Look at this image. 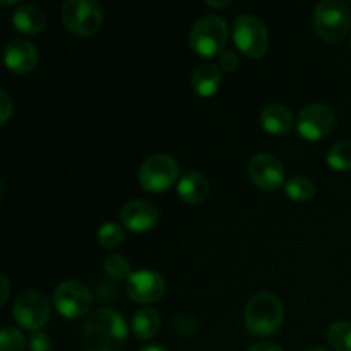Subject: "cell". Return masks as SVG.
Here are the masks:
<instances>
[{
  "label": "cell",
  "mask_w": 351,
  "mask_h": 351,
  "mask_svg": "<svg viewBox=\"0 0 351 351\" xmlns=\"http://www.w3.org/2000/svg\"><path fill=\"white\" fill-rule=\"evenodd\" d=\"M127 335L125 319L119 312L99 308L86 319L82 345L86 351H120L125 345Z\"/></svg>",
  "instance_id": "obj_1"
},
{
  "label": "cell",
  "mask_w": 351,
  "mask_h": 351,
  "mask_svg": "<svg viewBox=\"0 0 351 351\" xmlns=\"http://www.w3.org/2000/svg\"><path fill=\"white\" fill-rule=\"evenodd\" d=\"M283 304L276 295L269 291H261L254 295L245 307L243 322L247 331L252 336H271L283 324Z\"/></svg>",
  "instance_id": "obj_2"
},
{
  "label": "cell",
  "mask_w": 351,
  "mask_h": 351,
  "mask_svg": "<svg viewBox=\"0 0 351 351\" xmlns=\"http://www.w3.org/2000/svg\"><path fill=\"white\" fill-rule=\"evenodd\" d=\"M312 24L319 36L328 43H338L351 27V10L341 0H322L312 16Z\"/></svg>",
  "instance_id": "obj_3"
},
{
  "label": "cell",
  "mask_w": 351,
  "mask_h": 351,
  "mask_svg": "<svg viewBox=\"0 0 351 351\" xmlns=\"http://www.w3.org/2000/svg\"><path fill=\"white\" fill-rule=\"evenodd\" d=\"M228 41V24L219 16H204L194 24L189 36L191 48L202 58L219 57Z\"/></svg>",
  "instance_id": "obj_4"
},
{
  "label": "cell",
  "mask_w": 351,
  "mask_h": 351,
  "mask_svg": "<svg viewBox=\"0 0 351 351\" xmlns=\"http://www.w3.org/2000/svg\"><path fill=\"white\" fill-rule=\"evenodd\" d=\"M233 41L243 55L261 58L269 47V34L266 24L252 14H242L233 23Z\"/></svg>",
  "instance_id": "obj_5"
},
{
  "label": "cell",
  "mask_w": 351,
  "mask_h": 351,
  "mask_svg": "<svg viewBox=\"0 0 351 351\" xmlns=\"http://www.w3.org/2000/svg\"><path fill=\"white\" fill-rule=\"evenodd\" d=\"M50 302L41 291L24 290L12 305V317L17 326L27 331H40L50 319Z\"/></svg>",
  "instance_id": "obj_6"
},
{
  "label": "cell",
  "mask_w": 351,
  "mask_h": 351,
  "mask_svg": "<svg viewBox=\"0 0 351 351\" xmlns=\"http://www.w3.org/2000/svg\"><path fill=\"white\" fill-rule=\"evenodd\" d=\"M62 21L79 36L98 33L103 24V9L95 0H67L62 5Z\"/></svg>",
  "instance_id": "obj_7"
},
{
  "label": "cell",
  "mask_w": 351,
  "mask_h": 351,
  "mask_svg": "<svg viewBox=\"0 0 351 351\" xmlns=\"http://www.w3.org/2000/svg\"><path fill=\"white\" fill-rule=\"evenodd\" d=\"M180 167L168 154H154L139 168V184L144 191L161 194L178 180Z\"/></svg>",
  "instance_id": "obj_8"
},
{
  "label": "cell",
  "mask_w": 351,
  "mask_h": 351,
  "mask_svg": "<svg viewBox=\"0 0 351 351\" xmlns=\"http://www.w3.org/2000/svg\"><path fill=\"white\" fill-rule=\"evenodd\" d=\"M55 308L65 319H81L91 311L93 295L86 285L79 281H64L53 293Z\"/></svg>",
  "instance_id": "obj_9"
},
{
  "label": "cell",
  "mask_w": 351,
  "mask_h": 351,
  "mask_svg": "<svg viewBox=\"0 0 351 351\" xmlns=\"http://www.w3.org/2000/svg\"><path fill=\"white\" fill-rule=\"evenodd\" d=\"M297 130L307 141H321L328 136L336 123L335 112L324 103H312L300 110L297 117Z\"/></svg>",
  "instance_id": "obj_10"
},
{
  "label": "cell",
  "mask_w": 351,
  "mask_h": 351,
  "mask_svg": "<svg viewBox=\"0 0 351 351\" xmlns=\"http://www.w3.org/2000/svg\"><path fill=\"white\" fill-rule=\"evenodd\" d=\"M125 290L134 302L147 305L161 300V297L167 291V283L156 271L143 269L136 271L127 278Z\"/></svg>",
  "instance_id": "obj_11"
},
{
  "label": "cell",
  "mask_w": 351,
  "mask_h": 351,
  "mask_svg": "<svg viewBox=\"0 0 351 351\" xmlns=\"http://www.w3.org/2000/svg\"><path fill=\"white\" fill-rule=\"evenodd\" d=\"M249 177L263 191H276L285 184L283 163L271 153H259L250 160Z\"/></svg>",
  "instance_id": "obj_12"
},
{
  "label": "cell",
  "mask_w": 351,
  "mask_h": 351,
  "mask_svg": "<svg viewBox=\"0 0 351 351\" xmlns=\"http://www.w3.org/2000/svg\"><path fill=\"white\" fill-rule=\"evenodd\" d=\"M160 211L146 199H136L127 202L120 211V223L125 230L134 233H146L158 225Z\"/></svg>",
  "instance_id": "obj_13"
},
{
  "label": "cell",
  "mask_w": 351,
  "mask_h": 351,
  "mask_svg": "<svg viewBox=\"0 0 351 351\" xmlns=\"http://www.w3.org/2000/svg\"><path fill=\"white\" fill-rule=\"evenodd\" d=\"M3 62H5L7 69L14 74H29L36 69L38 62H40V55H38L36 47L26 40L9 41L3 50Z\"/></svg>",
  "instance_id": "obj_14"
},
{
  "label": "cell",
  "mask_w": 351,
  "mask_h": 351,
  "mask_svg": "<svg viewBox=\"0 0 351 351\" xmlns=\"http://www.w3.org/2000/svg\"><path fill=\"white\" fill-rule=\"evenodd\" d=\"M10 21H12L14 27L19 33L34 36V34H40L45 29V26H47V14L38 5L23 3V5H19L14 10Z\"/></svg>",
  "instance_id": "obj_15"
},
{
  "label": "cell",
  "mask_w": 351,
  "mask_h": 351,
  "mask_svg": "<svg viewBox=\"0 0 351 351\" xmlns=\"http://www.w3.org/2000/svg\"><path fill=\"white\" fill-rule=\"evenodd\" d=\"M177 192L185 204H201L209 194V182L201 171H189L178 182Z\"/></svg>",
  "instance_id": "obj_16"
},
{
  "label": "cell",
  "mask_w": 351,
  "mask_h": 351,
  "mask_svg": "<svg viewBox=\"0 0 351 351\" xmlns=\"http://www.w3.org/2000/svg\"><path fill=\"white\" fill-rule=\"evenodd\" d=\"M192 89L202 98H211L221 86V74L215 64H201L191 77Z\"/></svg>",
  "instance_id": "obj_17"
},
{
  "label": "cell",
  "mask_w": 351,
  "mask_h": 351,
  "mask_svg": "<svg viewBox=\"0 0 351 351\" xmlns=\"http://www.w3.org/2000/svg\"><path fill=\"white\" fill-rule=\"evenodd\" d=\"M261 123H263L266 132L274 134V136H283L293 127V115L285 105L273 103V105H267L263 110Z\"/></svg>",
  "instance_id": "obj_18"
},
{
  "label": "cell",
  "mask_w": 351,
  "mask_h": 351,
  "mask_svg": "<svg viewBox=\"0 0 351 351\" xmlns=\"http://www.w3.org/2000/svg\"><path fill=\"white\" fill-rule=\"evenodd\" d=\"M161 328V317L154 308H141L134 314L132 332L137 339H151Z\"/></svg>",
  "instance_id": "obj_19"
},
{
  "label": "cell",
  "mask_w": 351,
  "mask_h": 351,
  "mask_svg": "<svg viewBox=\"0 0 351 351\" xmlns=\"http://www.w3.org/2000/svg\"><path fill=\"white\" fill-rule=\"evenodd\" d=\"M285 192L291 201L307 202L315 195V184L311 178L297 175V177L288 178V182L285 184Z\"/></svg>",
  "instance_id": "obj_20"
},
{
  "label": "cell",
  "mask_w": 351,
  "mask_h": 351,
  "mask_svg": "<svg viewBox=\"0 0 351 351\" xmlns=\"http://www.w3.org/2000/svg\"><path fill=\"white\" fill-rule=\"evenodd\" d=\"M329 346L336 351H351V322L336 321L326 332Z\"/></svg>",
  "instance_id": "obj_21"
},
{
  "label": "cell",
  "mask_w": 351,
  "mask_h": 351,
  "mask_svg": "<svg viewBox=\"0 0 351 351\" xmlns=\"http://www.w3.org/2000/svg\"><path fill=\"white\" fill-rule=\"evenodd\" d=\"M329 167L336 171L351 170V141H339L332 144L326 156Z\"/></svg>",
  "instance_id": "obj_22"
},
{
  "label": "cell",
  "mask_w": 351,
  "mask_h": 351,
  "mask_svg": "<svg viewBox=\"0 0 351 351\" xmlns=\"http://www.w3.org/2000/svg\"><path fill=\"white\" fill-rule=\"evenodd\" d=\"M123 239H125L123 226L119 223H105V225L99 226L98 242L105 249H115L123 242Z\"/></svg>",
  "instance_id": "obj_23"
},
{
  "label": "cell",
  "mask_w": 351,
  "mask_h": 351,
  "mask_svg": "<svg viewBox=\"0 0 351 351\" xmlns=\"http://www.w3.org/2000/svg\"><path fill=\"white\" fill-rule=\"evenodd\" d=\"M26 339L24 335L14 326H5L0 332V351H24Z\"/></svg>",
  "instance_id": "obj_24"
},
{
  "label": "cell",
  "mask_w": 351,
  "mask_h": 351,
  "mask_svg": "<svg viewBox=\"0 0 351 351\" xmlns=\"http://www.w3.org/2000/svg\"><path fill=\"white\" fill-rule=\"evenodd\" d=\"M105 271L110 278H115V280H123V278H129L132 274L130 269V263L127 257L120 256V254H112L105 259Z\"/></svg>",
  "instance_id": "obj_25"
},
{
  "label": "cell",
  "mask_w": 351,
  "mask_h": 351,
  "mask_svg": "<svg viewBox=\"0 0 351 351\" xmlns=\"http://www.w3.org/2000/svg\"><path fill=\"white\" fill-rule=\"evenodd\" d=\"M171 326L182 336H195L199 332L197 319L189 314H177L171 319Z\"/></svg>",
  "instance_id": "obj_26"
},
{
  "label": "cell",
  "mask_w": 351,
  "mask_h": 351,
  "mask_svg": "<svg viewBox=\"0 0 351 351\" xmlns=\"http://www.w3.org/2000/svg\"><path fill=\"white\" fill-rule=\"evenodd\" d=\"M53 345H51V339L47 332L36 331L33 332V336L29 338V351H51Z\"/></svg>",
  "instance_id": "obj_27"
},
{
  "label": "cell",
  "mask_w": 351,
  "mask_h": 351,
  "mask_svg": "<svg viewBox=\"0 0 351 351\" xmlns=\"http://www.w3.org/2000/svg\"><path fill=\"white\" fill-rule=\"evenodd\" d=\"M14 113V103L10 99V96L7 95V91L0 93V122L2 125H5L9 122L10 115Z\"/></svg>",
  "instance_id": "obj_28"
},
{
  "label": "cell",
  "mask_w": 351,
  "mask_h": 351,
  "mask_svg": "<svg viewBox=\"0 0 351 351\" xmlns=\"http://www.w3.org/2000/svg\"><path fill=\"white\" fill-rule=\"evenodd\" d=\"M240 65V58L233 51H223L219 55V67L226 72H235Z\"/></svg>",
  "instance_id": "obj_29"
},
{
  "label": "cell",
  "mask_w": 351,
  "mask_h": 351,
  "mask_svg": "<svg viewBox=\"0 0 351 351\" xmlns=\"http://www.w3.org/2000/svg\"><path fill=\"white\" fill-rule=\"evenodd\" d=\"M249 351H285L283 348H280L278 345L269 341H263V343H256L254 346H250Z\"/></svg>",
  "instance_id": "obj_30"
},
{
  "label": "cell",
  "mask_w": 351,
  "mask_h": 351,
  "mask_svg": "<svg viewBox=\"0 0 351 351\" xmlns=\"http://www.w3.org/2000/svg\"><path fill=\"white\" fill-rule=\"evenodd\" d=\"M0 280H2V290H3L2 302H0V305H3L7 302V297H9V280H7V276L3 273L0 274Z\"/></svg>",
  "instance_id": "obj_31"
},
{
  "label": "cell",
  "mask_w": 351,
  "mask_h": 351,
  "mask_svg": "<svg viewBox=\"0 0 351 351\" xmlns=\"http://www.w3.org/2000/svg\"><path fill=\"white\" fill-rule=\"evenodd\" d=\"M206 5L208 7H215V9H225V7H228L230 3V0H223V2H215V0H206Z\"/></svg>",
  "instance_id": "obj_32"
},
{
  "label": "cell",
  "mask_w": 351,
  "mask_h": 351,
  "mask_svg": "<svg viewBox=\"0 0 351 351\" xmlns=\"http://www.w3.org/2000/svg\"><path fill=\"white\" fill-rule=\"evenodd\" d=\"M139 351H168V350H165L163 346H160V345H146V346H143Z\"/></svg>",
  "instance_id": "obj_33"
},
{
  "label": "cell",
  "mask_w": 351,
  "mask_h": 351,
  "mask_svg": "<svg viewBox=\"0 0 351 351\" xmlns=\"http://www.w3.org/2000/svg\"><path fill=\"white\" fill-rule=\"evenodd\" d=\"M305 351H328V350L322 348V346H311V348H307Z\"/></svg>",
  "instance_id": "obj_34"
},
{
  "label": "cell",
  "mask_w": 351,
  "mask_h": 351,
  "mask_svg": "<svg viewBox=\"0 0 351 351\" xmlns=\"http://www.w3.org/2000/svg\"><path fill=\"white\" fill-rule=\"evenodd\" d=\"M350 47H351V38H350Z\"/></svg>",
  "instance_id": "obj_35"
}]
</instances>
